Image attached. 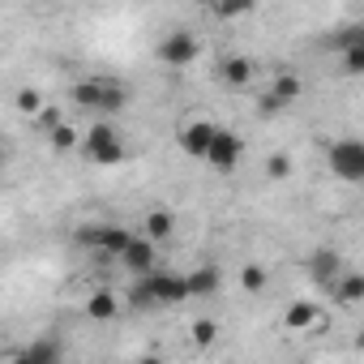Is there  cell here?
I'll return each instance as SVG.
<instances>
[{
    "instance_id": "cell-1",
    "label": "cell",
    "mask_w": 364,
    "mask_h": 364,
    "mask_svg": "<svg viewBox=\"0 0 364 364\" xmlns=\"http://www.w3.org/2000/svg\"><path fill=\"white\" fill-rule=\"evenodd\" d=\"M185 300H193V291H189V274H180V270H154L146 279H133V287H129V304L141 313L176 309Z\"/></svg>"
},
{
    "instance_id": "cell-23",
    "label": "cell",
    "mask_w": 364,
    "mask_h": 364,
    "mask_svg": "<svg viewBox=\"0 0 364 364\" xmlns=\"http://www.w3.org/2000/svg\"><path fill=\"white\" fill-rule=\"evenodd\" d=\"M48 141H52V150H73V146H82V137H77V129H73V124H60Z\"/></svg>"
},
{
    "instance_id": "cell-5",
    "label": "cell",
    "mask_w": 364,
    "mask_h": 364,
    "mask_svg": "<svg viewBox=\"0 0 364 364\" xmlns=\"http://www.w3.org/2000/svg\"><path fill=\"white\" fill-rule=\"evenodd\" d=\"M202 56V43H198V35L193 31H167L163 39H159V48H154V60L159 65H167V69H189L193 60Z\"/></svg>"
},
{
    "instance_id": "cell-15",
    "label": "cell",
    "mask_w": 364,
    "mask_h": 364,
    "mask_svg": "<svg viewBox=\"0 0 364 364\" xmlns=\"http://www.w3.org/2000/svg\"><path fill=\"white\" fill-rule=\"evenodd\" d=\"M35 364H65V347H60V338L56 334H39L31 347H22Z\"/></svg>"
},
{
    "instance_id": "cell-11",
    "label": "cell",
    "mask_w": 364,
    "mask_h": 364,
    "mask_svg": "<svg viewBox=\"0 0 364 364\" xmlns=\"http://www.w3.org/2000/svg\"><path fill=\"white\" fill-rule=\"evenodd\" d=\"M283 321H287V330H326V313L309 300H291Z\"/></svg>"
},
{
    "instance_id": "cell-20",
    "label": "cell",
    "mask_w": 364,
    "mask_h": 364,
    "mask_svg": "<svg viewBox=\"0 0 364 364\" xmlns=\"http://www.w3.org/2000/svg\"><path fill=\"white\" fill-rule=\"evenodd\" d=\"M189 338H193V347H215V338H219V326H215L210 317H198V321L189 326Z\"/></svg>"
},
{
    "instance_id": "cell-13",
    "label": "cell",
    "mask_w": 364,
    "mask_h": 364,
    "mask_svg": "<svg viewBox=\"0 0 364 364\" xmlns=\"http://www.w3.org/2000/svg\"><path fill=\"white\" fill-rule=\"evenodd\" d=\"M270 95L279 99V107H291V103L304 95V82H300L291 69H279V73H274V82H270Z\"/></svg>"
},
{
    "instance_id": "cell-21",
    "label": "cell",
    "mask_w": 364,
    "mask_h": 364,
    "mask_svg": "<svg viewBox=\"0 0 364 364\" xmlns=\"http://www.w3.org/2000/svg\"><path fill=\"white\" fill-rule=\"evenodd\" d=\"M266 283H270V279H266L262 266H245V270H240V287H245V291L257 296V291H266Z\"/></svg>"
},
{
    "instance_id": "cell-25",
    "label": "cell",
    "mask_w": 364,
    "mask_h": 364,
    "mask_svg": "<svg viewBox=\"0 0 364 364\" xmlns=\"http://www.w3.org/2000/svg\"><path fill=\"white\" fill-rule=\"evenodd\" d=\"M266 176H270V180H287V176H291V159H287V154H270V159H266Z\"/></svg>"
},
{
    "instance_id": "cell-9",
    "label": "cell",
    "mask_w": 364,
    "mask_h": 364,
    "mask_svg": "<svg viewBox=\"0 0 364 364\" xmlns=\"http://www.w3.org/2000/svg\"><path fill=\"white\" fill-rule=\"evenodd\" d=\"M215 133H219V124L202 116V120H189V124H180L176 141H180V150H185L189 159H202V163H206V154H210V141H215Z\"/></svg>"
},
{
    "instance_id": "cell-8",
    "label": "cell",
    "mask_w": 364,
    "mask_h": 364,
    "mask_svg": "<svg viewBox=\"0 0 364 364\" xmlns=\"http://www.w3.org/2000/svg\"><path fill=\"white\" fill-rule=\"evenodd\" d=\"M240 159H245V141H240V133H232V129H223L219 124V133H215V141H210V154H206V167H215V171H236L240 167Z\"/></svg>"
},
{
    "instance_id": "cell-18",
    "label": "cell",
    "mask_w": 364,
    "mask_h": 364,
    "mask_svg": "<svg viewBox=\"0 0 364 364\" xmlns=\"http://www.w3.org/2000/svg\"><path fill=\"white\" fill-rule=\"evenodd\" d=\"M338 304H360L364 300V270H347L338 283H334V291H330Z\"/></svg>"
},
{
    "instance_id": "cell-14",
    "label": "cell",
    "mask_w": 364,
    "mask_h": 364,
    "mask_svg": "<svg viewBox=\"0 0 364 364\" xmlns=\"http://www.w3.org/2000/svg\"><path fill=\"white\" fill-rule=\"evenodd\" d=\"M219 283H223V270H219V266H198V270H189V291H193V300L215 296Z\"/></svg>"
},
{
    "instance_id": "cell-17",
    "label": "cell",
    "mask_w": 364,
    "mask_h": 364,
    "mask_svg": "<svg viewBox=\"0 0 364 364\" xmlns=\"http://www.w3.org/2000/svg\"><path fill=\"white\" fill-rule=\"evenodd\" d=\"M116 313H120V300H116L107 287L90 291V300H86V317H90V321H112Z\"/></svg>"
},
{
    "instance_id": "cell-27",
    "label": "cell",
    "mask_w": 364,
    "mask_h": 364,
    "mask_svg": "<svg viewBox=\"0 0 364 364\" xmlns=\"http://www.w3.org/2000/svg\"><path fill=\"white\" fill-rule=\"evenodd\" d=\"M9 364H35V360H31V355H26V351H18V355H14V360H9Z\"/></svg>"
},
{
    "instance_id": "cell-16",
    "label": "cell",
    "mask_w": 364,
    "mask_h": 364,
    "mask_svg": "<svg viewBox=\"0 0 364 364\" xmlns=\"http://www.w3.org/2000/svg\"><path fill=\"white\" fill-rule=\"evenodd\" d=\"M171 232H176V215L163 210V206H154V210L146 215V232H141V236L159 245V240H171Z\"/></svg>"
},
{
    "instance_id": "cell-29",
    "label": "cell",
    "mask_w": 364,
    "mask_h": 364,
    "mask_svg": "<svg viewBox=\"0 0 364 364\" xmlns=\"http://www.w3.org/2000/svg\"><path fill=\"white\" fill-rule=\"evenodd\" d=\"M355 347H364V330H360V334H355Z\"/></svg>"
},
{
    "instance_id": "cell-2",
    "label": "cell",
    "mask_w": 364,
    "mask_h": 364,
    "mask_svg": "<svg viewBox=\"0 0 364 364\" xmlns=\"http://www.w3.org/2000/svg\"><path fill=\"white\" fill-rule=\"evenodd\" d=\"M69 99H73V107H82V112L112 116V112H120V107L129 103V86L116 82V77H82V82L69 90Z\"/></svg>"
},
{
    "instance_id": "cell-19",
    "label": "cell",
    "mask_w": 364,
    "mask_h": 364,
    "mask_svg": "<svg viewBox=\"0 0 364 364\" xmlns=\"http://www.w3.org/2000/svg\"><path fill=\"white\" fill-rule=\"evenodd\" d=\"M338 56L343 52H351V48H360L364 43V22H355V26H343V31H334V39H326Z\"/></svg>"
},
{
    "instance_id": "cell-22",
    "label": "cell",
    "mask_w": 364,
    "mask_h": 364,
    "mask_svg": "<svg viewBox=\"0 0 364 364\" xmlns=\"http://www.w3.org/2000/svg\"><path fill=\"white\" fill-rule=\"evenodd\" d=\"M18 112H26V116H35V120H39V112H43V95H39V90H31V86H26V90H18Z\"/></svg>"
},
{
    "instance_id": "cell-12",
    "label": "cell",
    "mask_w": 364,
    "mask_h": 364,
    "mask_svg": "<svg viewBox=\"0 0 364 364\" xmlns=\"http://www.w3.org/2000/svg\"><path fill=\"white\" fill-rule=\"evenodd\" d=\"M219 77H223V86L240 90V86L253 82V60H249V56H228V60L219 65Z\"/></svg>"
},
{
    "instance_id": "cell-3",
    "label": "cell",
    "mask_w": 364,
    "mask_h": 364,
    "mask_svg": "<svg viewBox=\"0 0 364 364\" xmlns=\"http://www.w3.org/2000/svg\"><path fill=\"white\" fill-rule=\"evenodd\" d=\"M82 154H86L90 163H99V167H116V163L129 159V146H124V137H120L116 124L99 120V124L86 129V137H82Z\"/></svg>"
},
{
    "instance_id": "cell-6",
    "label": "cell",
    "mask_w": 364,
    "mask_h": 364,
    "mask_svg": "<svg viewBox=\"0 0 364 364\" xmlns=\"http://www.w3.org/2000/svg\"><path fill=\"white\" fill-rule=\"evenodd\" d=\"M77 245L82 249H99L103 257H124V249L133 245V232L120 223H99V228H77Z\"/></svg>"
},
{
    "instance_id": "cell-7",
    "label": "cell",
    "mask_w": 364,
    "mask_h": 364,
    "mask_svg": "<svg viewBox=\"0 0 364 364\" xmlns=\"http://www.w3.org/2000/svg\"><path fill=\"white\" fill-rule=\"evenodd\" d=\"M304 270H309V279H313L317 287L334 291V283L347 274V262H343V253H338V249H330V245H317V249L304 257Z\"/></svg>"
},
{
    "instance_id": "cell-4",
    "label": "cell",
    "mask_w": 364,
    "mask_h": 364,
    "mask_svg": "<svg viewBox=\"0 0 364 364\" xmlns=\"http://www.w3.org/2000/svg\"><path fill=\"white\" fill-rule=\"evenodd\" d=\"M330 176L343 185H364V137H338L326 150Z\"/></svg>"
},
{
    "instance_id": "cell-10",
    "label": "cell",
    "mask_w": 364,
    "mask_h": 364,
    "mask_svg": "<svg viewBox=\"0 0 364 364\" xmlns=\"http://www.w3.org/2000/svg\"><path fill=\"white\" fill-rule=\"evenodd\" d=\"M120 266H124L133 279H146V274H154V270H159V249H154V240H146V236H133V245L124 249Z\"/></svg>"
},
{
    "instance_id": "cell-28",
    "label": "cell",
    "mask_w": 364,
    "mask_h": 364,
    "mask_svg": "<svg viewBox=\"0 0 364 364\" xmlns=\"http://www.w3.org/2000/svg\"><path fill=\"white\" fill-rule=\"evenodd\" d=\"M137 364H163V360H159V355H141Z\"/></svg>"
},
{
    "instance_id": "cell-24",
    "label": "cell",
    "mask_w": 364,
    "mask_h": 364,
    "mask_svg": "<svg viewBox=\"0 0 364 364\" xmlns=\"http://www.w3.org/2000/svg\"><path fill=\"white\" fill-rule=\"evenodd\" d=\"M338 65H343V73H347V77H364V43H360V48H351V52H343V60H338Z\"/></svg>"
},
{
    "instance_id": "cell-26",
    "label": "cell",
    "mask_w": 364,
    "mask_h": 364,
    "mask_svg": "<svg viewBox=\"0 0 364 364\" xmlns=\"http://www.w3.org/2000/svg\"><path fill=\"white\" fill-rule=\"evenodd\" d=\"M215 14L219 18H245V14H253V5H245V0H240V5H219Z\"/></svg>"
}]
</instances>
